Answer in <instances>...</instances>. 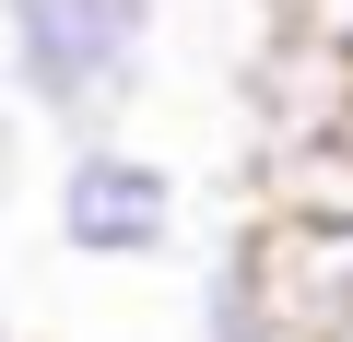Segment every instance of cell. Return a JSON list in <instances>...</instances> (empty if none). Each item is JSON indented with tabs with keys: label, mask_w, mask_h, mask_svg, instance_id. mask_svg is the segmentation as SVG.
<instances>
[{
	"label": "cell",
	"mask_w": 353,
	"mask_h": 342,
	"mask_svg": "<svg viewBox=\"0 0 353 342\" xmlns=\"http://www.w3.org/2000/svg\"><path fill=\"white\" fill-rule=\"evenodd\" d=\"M153 36H165V0H0V83L24 118L106 142L153 71Z\"/></svg>",
	"instance_id": "6da1fadb"
},
{
	"label": "cell",
	"mask_w": 353,
	"mask_h": 342,
	"mask_svg": "<svg viewBox=\"0 0 353 342\" xmlns=\"http://www.w3.org/2000/svg\"><path fill=\"white\" fill-rule=\"evenodd\" d=\"M176 213H189V189H176V165L141 153V142H71L59 178H48V225L71 260H106V272H141L176 248Z\"/></svg>",
	"instance_id": "7a4b0ae2"
},
{
	"label": "cell",
	"mask_w": 353,
	"mask_h": 342,
	"mask_svg": "<svg viewBox=\"0 0 353 342\" xmlns=\"http://www.w3.org/2000/svg\"><path fill=\"white\" fill-rule=\"evenodd\" d=\"M0 342H24V330H12V295H0Z\"/></svg>",
	"instance_id": "3957f363"
},
{
	"label": "cell",
	"mask_w": 353,
	"mask_h": 342,
	"mask_svg": "<svg viewBox=\"0 0 353 342\" xmlns=\"http://www.w3.org/2000/svg\"><path fill=\"white\" fill-rule=\"evenodd\" d=\"M341 130H353V118H341Z\"/></svg>",
	"instance_id": "277c9868"
}]
</instances>
